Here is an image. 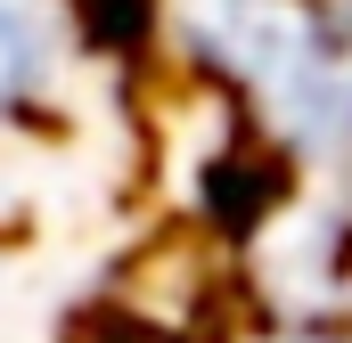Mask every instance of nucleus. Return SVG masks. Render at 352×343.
<instances>
[{"instance_id": "1", "label": "nucleus", "mask_w": 352, "mask_h": 343, "mask_svg": "<svg viewBox=\"0 0 352 343\" xmlns=\"http://www.w3.org/2000/svg\"><path fill=\"white\" fill-rule=\"evenodd\" d=\"M50 66H58L50 25H41L33 8L0 0V123H25V115L50 98Z\"/></svg>"}]
</instances>
